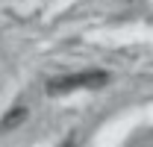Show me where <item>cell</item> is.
Returning a JSON list of instances; mask_svg holds the SVG:
<instances>
[{"label":"cell","instance_id":"6da1fadb","mask_svg":"<svg viewBox=\"0 0 153 147\" xmlns=\"http://www.w3.org/2000/svg\"><path fill=\"white\" fill-rule=\"evenodd\" d=\"M109 82V74L106 71H85V74H71V76H56L47 82V94L59 97V94L76 91V88H103Z\"/></svg>","mask_w":153,"mask_h":147},{"label":"cell","instance_id":"7a4b0ae2","mask_svg":"<svg viewBox=\"0 0 153 147\" xmlns=\"http://www.w3.org/2000/svg\"><path fill=\"white\" fill-rule=\"evenodd\" d=\"M24 121H27V109H24V106L6 112V115H3V121H0V132H6V129H12V127H21Z\"/></svg>","mask_w":153,"mask_h":147},{"label":"cell","instance_id":"3957f363","mask_svg":"<svg viewBox=\"0 0 153 147\" xmlns=\"http://www.w3.org/2000/svg\"><path fill=\"white\" fill-rule=\"evenodd\" d=\"M65 147H74V141H68V144H65Z\"/></svg>","mask_w":153,"mask_h":147}]
</instances>
